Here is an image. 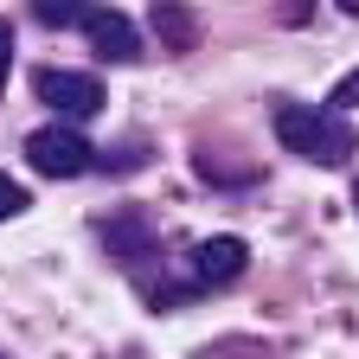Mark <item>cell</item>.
<instances>
[{"mask_svg":"<svg viewBox=\"0 0 359 359\" xmlns=\"http://www.w3.org/2000/svg\"><path fill=\"white\" fill-rule=\"evenodd\" d=\"M353 205H359V187H353Z\"/></svg>","mask_w":359,"mask_h":359,"instance_id":"obj_13","label":"cell"},{"mask_svg":"<svg viewBox=\"0 0 359 359\" xmlns=\"http://www.w3.org/2000/svg\"><path fill=\"white\" fill-rule=\"evenodd\" d=\"M154 32L173 45V52H193V39H199V26H193V13L187 7H167V0H161V7H154Z\"/></svg>","mask_w":359,"mask_h":359,"instance_id":"obj_7","label":"cell"},{"mask_svg":"<svg viewBox=\"0 0 359 359\" xmlns=\"http://www.w3.org/2000/svg\"><path fill=\"white\" fill-rule=\"evenodd\" d=\"M340 7H346V13H353V20H359V0H340Z\"/></svg>","mask_w":359,"mask_h":359,"instance_id":"obj_12","label":"cell"},{"mask_svg":"<svg viewBox=\"0 0 359 359\" xmlns=\"http://www.w3.org/2000/svg\"><path fill=\"white\" fill-rule=\"evenodd\" d=\"M0 359H7V353H0Z\"/></svg>","mask_w":359,"mask_h":359,"instance_id":"obj_14","label":"cell"},{"mask_svg":"<svg viewBox=\"0 0 359 359\" xmlns=\"http://www.w3.org/2000/svg\"><path fill=\"white\" fill-rule=\"evenodd\" d=\"M32 199H26V187H20V180H7V173H0V218H20Z\"/></svg>","mask_w":359,"mask_h":359,"instance_id":"obj_9","label":"cell"},{"mask_svg":"<svg viewBox=\"0 0 359 359\" xmlns=\"http://www.w3.org/2000/svg\"><path fill=\"white\" fill-rule=\"evenodd\" d=\"M244 263H250V244H244V238H205V244L193 250V289H224V283H238Z\"/></svg>","mask_w":359,"mask_h":359,"instance_id":"obj_5","label":"cell"},{"mask_svg":"<svg viewBox=\"0 0 359 359\" xmlns=\"http://www.w3.org/2000/svg\"><path fill=\"white\" fill-rule=\"evenodd\" d=\"M26 161H32V173H45V180H77V173L97 167V148H90L71 122H52V128H32V135H26Z\"/></svg>","mask_w":359,"mask_h":359,"instance_id":"obj_2","label":"cell"},{"mask_svg":"<svg viewBox=\"0 0 359 359\" xmlns=\"http://www.w3.org/2000/svg\"><path fill=\"white\" fill-rule=\"evenodd\" d=\"M327 109H359V71H346L340 83H334V103Z\"/></svg>","mask_w":359,"mask_h":359,"instance_id":"obj_10","label":"cell"},{"mask_svg":"<svg viewBox=\"0 0 359 359\" xmlns=\"http://www.w3.org/2000/svg\"><path fill=\"white\" fill-rule=\"evenodd\" d=\"M103 244H109L116 263L135 269V276H148V263L161 257V244H154V231H148L142 218H109V224H103Z\"/></svg>","mask_w":359,"mask_h":359,"instance_id":"obj_6","label":"cell"},{"mask_svg":"<svg viewBox=\"0 0 359 359\" xmlns=\"http://www.w3.org/2000/svg\"><path fill=\"white\" fill-rule=\"evenodd\" d=\"M32 97H39L45 109L83 122V116L103 109V77H90V71H39V77H32Z\"/></svg>","mask_w":359,"mask_h":359,"instance_id":"obj_3","label":"cell"},{"mask_svg":"<svg viewBox=\"0 0 359 359\" xmlns=\"http://www.w3.org/2000/svg\"><path fill=\"white\" fill-rule=\"evenodd\" d=\"M83 32H90V52L109 58V65H135V58H142V32H135V20L116 13V7H90Z\"/></svg>","mask_w":359,"mask_h":359,"instance_id":"obj_4","label":"cell"},{"mask_svg":"<svg viewBox=\"0 0 359 359\" xmlns=\"http://www.w3.org/2000/svg\"><path fill=\"white\" fill-rule=\"evenodd\" d=\"M32 13L45 20V26H83V0H32Z\"/></svg>","mask_w":359,"mask_h":359,"instance_id":"obj_8","label":"cell"},{"mask_svg":"<svg viewBox=\"0 0 359 359\" xmlns=\"http://www.w3.org/2000/svg\"><path fill=\"white\" fill-rule=\"evenodd\" d=\"M269 122H276V142H283L289 154L314 161V167H340V161H353V148H359V135H353L346 109L276 103V109H269Z\"/></svg>","mask_w":359,"mask_h":359,"instance_id":"obj_1","label":"cell"},{"mask_svg":"<svg viewBox=\"0 0 359 359\" xmlns=\"http://www.w3.org/2000/svg\"><path fill=\"white\" fill-rule=\"evenodd\" d=\"M7 77H13V26L0 20V90H7Z\"/></svg>","mask_w":359,"mask_h":359,"instance_id":"obj_11","label":"cell"}]
</instances>
